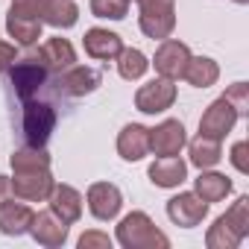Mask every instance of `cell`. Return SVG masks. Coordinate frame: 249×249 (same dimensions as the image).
<instances>
[{
  "label": "cell",
  "mask_w": 249,
  "mask_h": 249,
  "mask_svg": "<svg viewBox=\"0 0 249 249\" xmlns=\"http://www.w3.org/2000/svg\"><path fill=\"white\" fill-rule=\"evenodd\" d=\"M41 21H33V18H21V15H6V33L21 44V47H33V44H38V38H41Z\"/></svg>",
  "instance_id": "cb8c5ba5"
},
{
  "label": "cell",
  "mask_w": 249,
  "mask_h": 249,
  "mask_svg": "<svg viewBox=\"0 0 249 249\" xmlns=\"http://www.w3.org/2000/svg\"><path fill=\"white\" fill-rule=\"evenodd\" d=\"M117 153L123 161H141L150 153V129L141 123H129L117 135Z\"/></svg>",
  "instance_id": "9a60e30c"
},
{
  "label": "cell",
  "mask_w": 249,
  "mask_h": 249,
  "mask_svg": "<svg viewBox=\"0 0 249 249\" xmlns=\"http://www.w3.org/2000/svg\"><path fill=\"white\" fill-rule=\"evenodd\" d=\"M56 129V111L50 103L24 100V141L27 147H44Z\"/></svg>",
  "instance_id": "3957f363"
},
{
  "label": "cell",
  "mask_w": 249,
  "mask_h": 249,
  "mask_svg": "<svg viewBox=\"0 0 249 249\" xmlns=\"http://www.w3.org/2000/svg\"><path fill=\"white\" fill-rule=\"evenodd\" d=\"M147 68H150V59L141 50H135V47H123L120 50V56H117V73L126 79V82L141 79L147 73Z\"/></svg>",
  "instance_id": "d4e9b609"
},
{
  "label": "cell",
  "mask_w": 249,
  "mask_h": 249,
  "mask_svg": "<svg viewBox=\"0 0 249 249\" xmlns=\"http://www.w3.org/2000/svg\"><path fill=\"white\" fill-rule=\"evenodd\" d=\"M79 249H111V237L106 231H85L79 237Z\"/></svg>",
  "instance_id": "1f68e13d"
},
{
  "label": "cell",
  "mask_w": 249,
  "mask_h": 249,
  "mask_svg": "<svg viewBox=\"0 0 249 249\" xmlns=\"http://www.w3.org/2000/svg\"><path fill=\"white\" fill-rule=\"evenodd\" d=\"M12 199V179L9 176H0V202Z\"/></svg>",
  "instance_id": "e575fe53"
},
{
  "label": "cell",
  "mask_w": 249,
  "mask_h": 249,
  "mask_svg": "<svg viewBox=\"0 0 249 249\" xmlns=\"http://www.w3.org/2000/svg\"><path fill=\"white\" fill-rule=\"evenodd\" d=\"M38 62L47 68V73H62L76 62V50L68 38H47L38 50Z\"/></svg>",
  "instance_id": "e0dca14e"
},
{
  "label": "cell",
  "mask_w": 249,
  "mask_h": 249,
  "mask_svg": "<svg viewBox=\"0 0 249 249\" xmlns=\"http://www.w3.org/2000/svg\"><path fill=\"white\" fill-rule=\"evenodd\" d=\"M44 3H47V0H12L9 12H12V15H21V18L41 21V15H44Z\"/></svg>",
  "instance_id": "4dcf8cb0"
},
{
  "label": "cell",
  "mask_w": 249,
  "mask_h": 249,
  "mask_svg": "<svg viewBox=\"0 0 249 249\" xmlns=\"http://www.w3.org/2000/svg\"><path fill=\"white\" fill-rule=\"evenodd\" d=\"M41 167H50V156L44 147H24V150H15L12 156V170L21 173V170H41Z\"/></svg>",
  "instance_id": "484cf974"
},
{
  "label": "cell",
  "mask_w": 249,
  "mask_h": 249,
  "mask_svg": "<svg viewBox=\"0 0 249 249\" xmlns=\"http://www.w3.org/2000/svg\"><path fill=\"white\" fill-rule=\"evenodd\" d=\"M30 234L36 243L47 246V249H56L68 240V223H62L50 208L47 211H38L33 214V223H30Z\"/></svg>",
  "instance_id": "4fadbf2b"
},
{
  "label": "cell",
  "mask_w": 249,
  "mask_h": 249,
  "mask_svg": "<svg viewBox=\"0 0 249 249\" xmlns=\"http://www.w3.org/2000/svg\"><path fill=\"white\" fill-rule=\"evenodd\" d=\"M188 156H191V164L199 167V170H208L214 164H220L223 159V150H220V141L214 138H205V135H196L191 144H188Z\"/></svg>",
  "instance_id": "603a6c76"
},
{
  "label": "cell",
  "mask_w": 249,
  "mask_h": 249,
  "mask_svg": "<svg viewBox=\"0 0 249 249\" xmlns=\"http://www.w3.org/2000/svg\"><path fill=\"white\" fill-rule=\"evenodd\" d=\"M234 3H240V6H243V3H249V0H234Z\"/></svg>",
  "instance_id": "d590c367"
},
{
  "label": "cell",
  "mask_w": 249,
  "mask_h": 249,
  "mask_svg": "<svg viewBox=\"0 0 249 249\" xmlns=\"http://www.w3.org/2000/svg\"><path fill=\"white\" fill-rule=\"evenodd\" d=\"M141 15H138V24H141V33L147 38H170L173 30H176V0H135Z\"/></svg>",
  "instance_id": "7a4b0ae2"
},
{
  "label": "cell",
  "mask_w": 249,
  "mask_h": 249,
  "mask_svg": "<svg viewBox=\"0 0 249 249\" xmlns=\"http://www.w3.org/2000/svg\"><path fill=\"white\" fill-rule=\"evenodd\" d=\"M226 220V226L237 234V237H246L249 234V196H237L231 202V208L226 214H220Z\"/></svg>",
  "instance_id": "4316f807"
},
{
  "label": "cell",
  "mask_w": 249,
  "mask_h": 249,
  "mask_svg": "<svg viewBox=\"0 0 249 249\" xmlns=\"http://www.w3.org/2000/svg\"><path fill=\"white\" fill-rule=\"evenodd\" d=\"M53 176L50 167L41 170H21L12 176V196L24 199V202H47L50 191H53Z\"/></svg>",
  "instance_id": "52a82bcc"
},
{
  "label": "cell",
  "mask_w": 249,
  "mask_h": 249,
  "mask_svg": "<svg viewBox=\"0 0 249 249\" xmlns=\"http://www.w3.org/2000/svg\"><path fill=\"white\" fill-rule=\"evenodd\" d=\"M182 79H185L188 85H194V88H211V85L220 79V68H217V62L208 59V56H191L188 65H185Z\"/></svg>",
  "instance_id": "44dd1931"
},
{
  "label": "cell",
  "mask_w": 249,
  "mask_h": 249,
  "mask_svg": "<svg viewBox=\"0 0 249 249\" xmlns=\"http://www.w3.org/2000/svg\"><path fill=\"white\" fill-rule=\"evenodd\" d=\"M173 103H176V85H173V79H164V76L150 79L135 94V108L144 114H161Z\"/></svg>",
  "instance_id": "5b68a950"
},
{
  "label": "cell",
  "mask_w": 249,
  "mask_h": 249,
  "mask_svg": "<svg viewBox=\"0 0 249 249\" xmlns=\"http://www.w3.org/2000/svg\"><path fill=\"white\" fill-rule=\"evenodd\" d=\"M47 202H50V211L68 226H73L82 217V194L71 185H53Z\"/></svg>",
  "instance_id": "5bb4252c"
},
{
  "label": "cell",
  "mask_w": 249,
  "mask_h": 249,
  "mask_svg": "<svg viewBox=\"0 0 249 249\" xmlns=\"http://www.w3.org/2000/svg\"><path fill=\"white\" fill-rule=\"evenodd\" d=\"M188 144V132L182 120H161L156 129H150V153L153 156H179Z\"/></svg>",
  "instance_id": "30bf717a"
},
{
  "label": "cell",
  "mask_w": 249,
  "mask_h": 249,
  "mask_svg": "<svg viewBox=\"0 0 249 249\" xmlns=\"http://www.w3.org/2000/svg\"><path fill=\"white\" fill-rule=\"evenodd\" d=\"M240 240H243V237H237V234L226 226L223 217H217L214 226H211L208 234H205V246H208V249H237Z\"/></svg>",
  "instance_id": "83f0119b"
},
{
  "label": "cell",
  "mask_w": 249,
  "mask_h": 249,
  "mask_svg": "<svg viewBox=\"0 0 249 249\" xmlns=\"http://www.w3.org/2000/svg\"><path fill=\"white\" fill-rule=\"evenodd\" d=\"M132 0H91V15L108 18V21H123L129 12Z\"/></svg>",
  "instance_id": "f1b7e54d"
},
{
  "label": "cell",
  "mask_w": 249,
  "mask_h": 249,
  "mask_svg": "<svg viewBox=\"0 0 249 249\" xmlns=\"http://www.w3.org/2000/svg\"><path fill=\"white\" fill-rule=\"evenodd\" d=\"M33 208L21 199V202H0V231L9 234V237H21L30 231V223H33Z\"/></svg>",
  "instance_id": "d6986e66"
},
{
  "label": "cell",
  "mask_w": 249,
  "mask_h": 249,
  "mask_svg": "<svg viewBox=\"0 0 249 249\" xmlns=\"http://www.w3.org/2000/svg\"><path fill=\"white\" fill-rule=\"evenodd\" d=\"M15 59H18L15 47H12V44H6V41H0V73L9 71V65H12Z\"/></svg>",
  "instance_id": "836d02e7"
},
{
  "label": "cell",
  "mask_w": 249,
  "mask_h": 249,
  "mask_svg": "<svg viewBox=\"0 0 249 249\" xmlns=\"http://www.w3.org/2000/svg\"><path fill=\"white\" fill-rule=\"evenodd\" d=\"M103 82V73L94 71V68H85V65H71L68 71L59 73L56 79V91L62 97H85V94H94Z\"/></svg>",
  "instance_id": "9c48e42d"
},
{
  "label": "cell",
  "mask_w": 249,
  "mask_h": 249,
  "mask_svg": "<svg viewBox=\"0 0 249 249\" xmlns=\"http://www.w3.org/2000/svg\"><path fill=\"white\" fill-rule=\"evenodd\" d=\"M9 79L21 100H33L47 85V68L38 59H15L9 65Z\"/></svg>",
  "instance_id": "277c9868"
},
{
  "label": "cell",
  "mask_w": 249,
  "mask_h": 249,
  "mask_svg": "<svg viewBox=\"0 0 249 249\" xmlns=\"http://www.w3.org/2000/svg\"><path fill=\"white\" fill-rule=\"evenodd\" d=\"M208 214V202H202L194 191H185V194H176L170 202H167V217L182 226V229H194L205 220Z\"/></svg>",
  "instance_id": "7c38bea8"
},
{
  "label": "cell",
  "mask_w": 249,
  "mask_h": 249,
  "mask_svg": "<svg viewBox=\"0 0 249 249\" xmlns=\"http://www.w3.org/2000/svg\"><path fill=\"white\" fill-rule=\"evenodd\" d=\"M82 44H85V53L91 59H103V62L117 59L120 50H123V38L117 33H111V30H103V27L88 30L85 38H82Z\"/></svg>",
  "instance_id": "2e32d148"
},
{
  "label": "cell",
  "mask_w": 249,
  "mask_h": 249,
  "mask_svg": "<svg viewBox=\"0 0 249 249\" xmlns=\"http://www.w3.org/2000/svg\"><path fill=\"white\" fill-rule=\"evenodd\" d=\"M237 120H240V117H237V111L231 108V103H229L226 97H217V100L205 108V114L199 117V135L214 138V141H223V138L234 129Z\"/></svg>",
  "instance_id": "8992f818"
},
{
  "label": "cell",
  "mask_w": 249,
  "mask_h": 249,
  "mask_svg": "<svg viewBox=\"0 0 249 249\" xmlns=\"http://www.w3.org/2000/svg\"><path fill=\"white\" fill-rule=\"evenodd\" d=\"M76 21H79V6L73 0H47L44 3L41 24H50L56 30H71Z\"/></svg>",
  "instance_id": "7402d4cb"
},
{
  "label": "cell",
  "mask_w": 249,
  "mask_h": 249,
  "mask_svg": "<svg viewBox=\"0 0 249 249\" xmlns=\"http://www.w3.org/2000/svg\"><path fill=\"white\" fill-rule=\"evenodd\" d=\"M223 97L231 103V108L237 111V117H246L249 114V85L246 82H234L231 88H226Z\"/></svg>",
  "instance_id": "f546056e"
},
{
  "label": "cell",
  "mask_w": 249,
  "mask_h": 249,
  "mask_svg": "<svg viewBox=\"0 0 249 249\" xmlns=\"http://www.w3.org/2000/svg\"><path fill=\"white\" fill-rule=\"evenodd\" d=\"M194 194L202 199V202H223L229 194H231V179L223 176V173H214L211 167L199 173V179H194Z\"/></svg>",
  "instance_id": "ffe728a7"
},
{
  "label": "cell",
  "mask_w": 249,
  "mask_h": 249,
  "mask_svg": "<svg viewBox=\"0 0 249 249\" xmlns=\"http://www.w3.org/2000/svg\"><path fill=\"white\" fill-rule=\"evenodd\" d=\"M117 243L123 249H167L170 237L144 211H132L117 223Z\"/></svg>",
  "instance_id": "6da1fadb"
},
{
  "label": "cell",
  "mask_w": 249,
  "mask_h": 249,
  "mask_svg": "<svg viewBox=\"0 0 249 249\" xmlns=\"http://www.w3.org/2000/svg\"><path fill=\"white\" fill-rule=\"evenodd\" d=\"M88 211L97 217V220H103V223H108V220H114L117 214H120V208H123V194H120V188L117 185H111V182H94L91 188H88Z\"/></svg>",
  "instance_id": "8fae6325"
},
{
  "label": "cell",
  "mask_w": 249,
  "mask_h": 249,
  "mask_svg": "<svg viewBox=\"0 0 249 249\" xmlns=\"http://www.w3.org/2000/svg\"><path fill=\"white\" fill-rule=\"evenodd\" d=\"M188 59H191V50H188L185 41H179V38H164V41L159 44V50H156V56H153L150 65H156V73L164 76V79H182Z\"/></svg>",
  "instance_id": "ba28073f"
},
{
  "label": "cell",
  "mask_w": 249,
  "mask_h": 249,
  "mask_svg": "<svg viewBox=\"0 0 249 249\" xmlns=\"http://www.w3.org/2000/svg\"><path fill=\"white\" fill-rule=\"evenodd\" d=\"M147 173L156 188H179L188 179V164L179 156H159Z\"/></svg>",
  "instance_id": "ac0fdd59"
},
{
  "label": "cell",
  "mask_w": 249,
  "mask_h": 249,
  "mask_svg": "<svg viewBox=\"0 0 249 249\" xmlns=\"http://www.w3.org/2000/svg\"><path fill=\"white\" fill-rule=\"evenodd\" d=\"M246 150H249V144H246V141H237V144L231 147V164H234V170H237V173H249Z\"/></svg>",
  "instance_id": "d6a6232c"
}]
</instances>
